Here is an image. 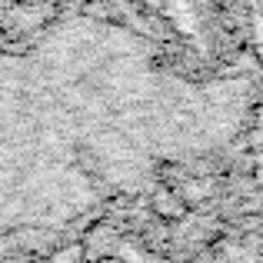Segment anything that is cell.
Segmentation results:
<instances>
[]
</instances>
